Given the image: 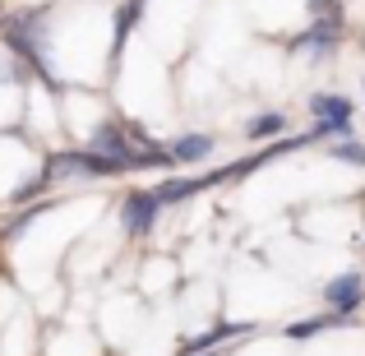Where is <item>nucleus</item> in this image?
<instances>
[{"mask_svg": "<svg viewBox=\"0 0 365 356\" xmlns=\"http://www.w3.org/2000/svg\"><path fill=\"white\" fill-rule=\"evenodd\" d=\"M310 134L314 139H347V134H356V125H351V116H356V107H351V98H342V93H310Z\"/></svg>", "mask_w": 365, "mask_h": 356, "instance_id": "obj_1", "label": "nucleus"}, {"mask_svg": "<svg viewBox=\"0 0 365 356\" xmlns=\"http://www.w3.org/2000/svg\"><path fill=\"white\" fill-rule=\"evenodd\" d=\"M324 305H329L333 315H356L365 305V273L361 268H342V273H333L329 283H324Z\"/></svg>", "mask_w": 365, "mask_h": 356, "instance_id": "obj_2", "label": "nucleus"}, {"mask_svg": "<svg viewBox=\"0 0 365 356\" xmlns=\"http://www.w3.org/2000/svg\"><path fill=\"white\" fill-rule=\"evenodd\" d=\"M158 218H162V204H158L153 190H130V195L120 199V227H125V236H148L153 227H158Z\"/></svg>", "mask_w": 365, "mask_h": 356, "instance_id": "obj_3", "label": "nucleus"}, {"mask_svg": "<svg viewBox=\"0 0 365 356\" xmlns=\"http://www.w3.org/2000/svg\"><path fill=\"white\" fill-rule=\"evenodd\" d=\"M213 153H217V134H208V130H185L167 143L171 167H199V162H208Z\"/></svg>", "mask_w": 365, "mask_h": 356, "instance_id": "obj_4", "label": "nucleus"}, {"mask_svg": "<svg viewBox=\"0 0 365 356\" xmlns=\"http://www.w3.org/2000/svg\"><path fill=\"white\" fill-rule=\"evenodd\" d=\"M208 185H217V180L213 176H171V180H162V185H153V195H158L162 208H171V204H185L190 195H199V190H208Z\"/></svg>", "mask_w": 365, "mask_h": 356, "instance_id": "obj_5", "label": "nucleus"}, {"mask_svg": "<svg viewBox=\"0 0 365 356\" xmlns=\"http://www.w3.org/2000/svg\"><path fill=\"white\" fill-rule=\"evenodd\" d=\"M282 134H292V116H287V111H255V116L245 121V139H255V143L282 139Z\"/></svg>", "mask_w": 365, "mask_h": 356, "instance_id": "obj_6", "label": "nucleus"}, {"mask_svg": "<svg viewBox=\"0 0 365 356\" xmlns=\"http://www.w3.org/2000/svg\"><path fill=\"white\" fill-rule=\"evenodd\" d=\"M241 333H250V324H236V329H227V324H217V329H208V333H199V338H190V342H180V356H204V352H213L222 338H241Z\"/></svg>", "mask_w": 365, "mask_h": 356, "instance_id": "obj_7", "label": "nucleus"}, {"mask_svg": "<svg viewBox=\"0 0 365 356\" xmlns=\"http://www.w3.org/2000/svg\"><path fill=\"white\" fill-rule=\"evenodd\" d=\"M329 158L347 162V167H365V143L356 134H347V139H329Z\"/></svg>", "mask_w": 365, "mask_h": 356, "instance_id": "obj_8", "label": "nucleus"}, {"mask_svg": "<svg viewBox=\"0 0 365 356\" xmlns=\"http://www.w3.org/2000/svg\"><path fill=\"white\" fill-rule=\"evenodd\" d=\"M0 9H5V5H0Z\"/></svg>", "mask_w": 365, "mask_h": 356, "instance_id": "obj_9", "label": "nucleus"}]
</instances>
